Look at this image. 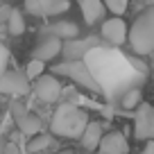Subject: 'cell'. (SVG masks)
Instances as JSON below:
<instances>
[{"instance_id": "obj_1", "label": "cell", "mask_w": 154, "mask_h": 154, "mask_svg": "<svg viewBox=\"0 0 154 154\" xmlns=\"http://www.w3.org/2000/svg\"><path fill=\"white\" fill-rule=\"evenodd\" d=\"M84 63L88 66L95 82L100 84L102 95H106L109 100H120L125 91L140 86V82L147 75V66L143 61L125 57L116 48L95 45L86 52Z\"/></svg>"}, {"instance_id": "obj_2", "label": "cell", "mask_w": 154, "mask_h": 154, "mask_svg": "<svg viewBox=\"0 0 154 154\" xmlns=\"http://www.w3.org/2000/svg\"><path fill=\"white\" fill-rule=\"evenodd\" d=\"M88 122V113L77 104H59L50 122V131L59 138H79Z\"/></svg>"}, {"instance_id": "obj_3", "label": "cell", "mask_w": 154, "mask_h": 154, "mask_svg": "<svg viewBox=\"0 0 154 154\" xmlns=\"http://www.w3.org/2000/svg\"><path fill=\"white\" fill-rule=\"evenodd\" d=\"M127 38H129L131 50L136 54H140V57L154 52V7L145 9L131 23L129 32H127Z\"/></svg>"}, {"instance_id": "obj_4", "label": "cell", "mask_w": 154, "mask_h": 154, "mask_svg": "<svg viewBox=\"0 0 154 154\" xmlns=\"http://www.w3.org/2000/svg\"><path fill=\"white\" fill-rule=\"evenodd\" d=\"M54 72L66 75L68 79H72L75 84H79L82 88H86V91H91V93H102L100 91V84H97L95 77L91 75V70H88V66L84 63V59L63 61V63H59V66H54Z\"/></svg>"}, {"instance_id": "obj_5", "label": "cell", "mask_w": 154, "mask_h": 154, "mask_svg": "<svg viewBox=\"0 0 154 154\" xmlns=\"http://www.w3.org/2000/svg\"><path fill=\"white\" fill-rule=\"evenodd\" d=\"M23 7L34 18H48V16H59L68 11L70 2L68 0H23Z\"/></svg>"}, {"instance_id": "obj_6", "label": "cell", "mask_w": 154, "mask_h": 154, "mask_svg": "<svg viewBox=\"0 0 154 154\" xmlns=\"http://www.w3.org/2000/svg\"><path fill=\"white\" fill-rule=\"evenodd\" d=\"M134 136H136V140H152L154 138V106L147 104V102H140L136 106Z\"/></svg>"}, {"instance_id": "obj_7", "label": "cell", "mask_w": 154, "mask_h": 154, "mask_svg": "<svg viewBox=\"0 0 154 154\" xmlns=\"http://www.w3.org/2000/svg\"><path fill=\"white\" fill-rule=\"evenodd\" d=\"M11 116H14V122L16 127L20 129V134L25 136H34L41 131V120H38V116H34L23 102H11Z\"/></svg>"}, {"instance_id": "obj_8", "label": "cell", "mask_w": 154, "mask_h": 154, "mask_svg": "<svg viewBox=\"0 0 154 154\" xmlns=\"http://www.w3.org/2000/svg\"><path fill=\"white\" fill-rule=\"evenodd\" d=\"M61 82H59L54 75H38L34 79V95L41 102H57L61 97Z\"/></svg>"}, {"instance_id": "obj_9", "label": "cell", "mask_w": 154, "mask_h": 154, "mask_svg": "<svg viewBox=\"0 0 154 154\" xmlns=\"http://www.w3.org/2000/svg\"><path fill=\"white\" fill-rule=\"evenodd\" d=\"M0 93L11 97H20V95H27L29 93V79L25 75L16 70H7L5 75L0 77Z\"/></svg>"}, {"instance_id": "obj_10", "label": "cell", "mask_w": 154, "mask_h": 154, "mask_svg": "<svg viewBox=\"0 0 154 154\" xmlns=\"http://www.w3.org/2000/svg\"><path fill=\"white\" fill-rule=\"evenodd\" d=\"M102 38L111 45H122L127 41V25L120 16H113V18L104 20L102 23V29H100Z\"/></svg>"}, {"instance_id": "obj_11", "label": "cell", "mask_w": 154, "mask_h": 154, "mask_svg": "<svg viewBox=\"0 0 154 154\" xmlns=\"http://www.w3.org/2000/svg\"><path fill=\"white\" fill-rule=\"evenodd\" d=\"M95 149L97 154H129V143L120 131H109V134H102Z\"/></svg>"}, {"instance_id": "obj_12", "label": "cell", "mask_w": 154, "mask_h": 154, "mask_svg": "<svg viewBox=\"0 0 154 154\" xmlns=\"http://www.w3.org/2000/svg\"><path fill=\"white\" fill-rule=\"evenodd\" d=\"M61 43H63V41H61L59 36L50 34V36L41 38V41L36 43V48H34L32 57L38 59V61H45V63H48L50 59H54L57 54H61Z\"/></svg>"}, {"instance_id": "obj_13", "label": "cell", "mask_w": 154, "mask_h": 154, "mask_svg": "<svg viewBox=\"0 0 154 154\" xmlns=\"http://www.w3.org/2000/svg\"><path fill=\"white\" fill-rule=\"evenodd\" d=\"M97 41L95 38H68L66 43H61V52L66 54V61H72V59H84L86 52L91 48H95Z\"/></svg>"}, {"instance_id": "obj_14", "label": "cell", "mask_w": 154, "mask_h": 154, "mask_svg": "<svg viewBox=\"0 0 154 154\" xmlns=\"http://www.w3.org/2000/svg\"><path fill=\"white\" fill-rule=\"evenodd\" d=\"M77 5L82 9V16H84L86 25H97L102 20V16L106 14L102 0H77Z\"/></svg>"}, {"instance_id": "obj_15", "label": "cell", "mask_w": 154, "mask_h": 154, "mask_svg": "<svg viewBox=\"0 0 154 154\" xmlns=\"http://www.w3.org/2000/svg\"><path fill=\"white\" fill-rule=\"evenodd\" d=\"M100 138H102V122L88 120L86 127H84V131H82V136H79L84 149H95L97 143H100Z\"/></svg>"}, {"instance_id": "obj_16", "label": "cell", "mask_w": 154, "mask_h": 154, "mask_svg": "<svg viewBox=\"0 0 154 154\" xmlns=\"http://www.w3.org/2000/svg\"><path fill=\"white\" fill-rule=\"evenodd\" d=\"M48 29L54 34V36H59L61 41H68V38H75L77 34H79V27H77L75 23H70V20H59V23H52Z\"/></svg>"}, {"instance_id": "obj_17", "label": "cell", "mask_w": 154, "mask_h": 154, "mask_svg": "<svg viewBox=\"0 0 154 154\" xmlns=\"http://www.w3.org/2000/svg\"><path fill=\"white\" fill-rule=\"evenodd\" d=\"M52 143H54V138L52 136H48V134H34V136H29V143H27V149L32 154H36V152H43L45 147H52Z\"/></svg>"}, {"instance_id": "obj_18", "label": "cell", "mask_w": 154, "mask_h": 154, "mask_svg": "<svg viewBox=\"0 0 154 154\" xmlns=\"http://www.w3.org/2000/svg\"><path fill=\"white\" fill-rule=\"evenodd\" d=\"M7 27H9V34L11 36H20L25 32V18L18 9H11L9 16H7Z\"/></svg>"}, {"instance_id": "obj_19", "label": "cell", "mask_w": 154, "mask_h": 154, "mask_svg": "<svg viewBox=\"0 0 154 154\" xmlns=\"http://www.w3.org/2000/svg\"><path fill=\"white\" fill-rule=\"evenodd\" d=\"M140 102H143V93H140L138 86L129 88V91H125L120 95V106H122V109H136Z\"/></svg>"}, {"instance_id": "obj_20", "label": "cell", "mask_w": 154, "mask_h": 154, "mask_svg": "<svg viewBox=\"0 0 154 154\" xmlns=\"http://www.w3.org/2000/svg\"><path fill=\"white\" fill-rule=\"evenodd\" d=\"M43 68H45V61H38V59H29L27 66H25V77L27 79H36L38 75H43Z\"/></svg>"}, {"instance_id": "obj_21", "label": "cell", "mask_w": 154, "mask_h": 154, "mask_svg": "<svg viewBox=\"0 0 154 154\" xmlns=\"http://www.w3.org/2000/svg\"><path fill=\"white\" fill-rule=\"evenodd\" d=\"M102 5H104V9H109L113 16H122L127 11L129 0H102Z\"/></svg>"}, {"instance_id": "obj_22", "label": "cell", "mask_w": 154, "mask_h": 154, "mask_svg": "<svg viewBox=\"0 0 154 154\" xmlns=\"http://www.w3.org/2000/svg\"><path fill=\"white\" fill-rule=\"evenodd\" d=\"M2 154H23L18 149V145L16 143H5V147H2Z\"/></svg>"}, {"instance_id": "obj_23", "label": "cell", "mask_w": 154, "mask_h": 154, "mask_svg": "<svg viewBox=\"0 0 154 154\" xmlns=\"http://www.w3.org/2000/svg\"><path fill=\"white\" fill-rule=\"evenodd\" d=\"M143 154H154V138L145 143V147H143Z\"/></svg>"}, {"instance_id": "obj_24", "label": "cell", "mask_w": 154, "mask_h": 154, "mask_svg": "<svg viewBox=\"0 0 154 154\" xmlns=\"http://www.w3.org/2000/svg\"><path fill=\"white\" fill-rule=\"evenodd\" d=\"M9 11H11V7H0V20H7Z\"/></svg>"}, {"instance_id": "obj_25", "label": "cell", "mask_w": 154, "mask_h": 154, "mask_svg": "<svg viewBox=\"0 0 154 154\" xmlns=\"http://www.w3.org/2000/svg\"><path fill=\"white\" fill-rule=\"evenodd\" d=\"M57 154H72L70 149H61V152H57Z\"/></svg>"}, {"instance_id": "obj_26", "label": "cell", "mask_w": 154, "mask_h": 154, "mask_svg": "<svg viewBox=\"0 0 154 154\" xmlns=\"http://www.w3.org/2000/svg\"><path fill=\"white\" fill-rule=\"evenodd\" d=\"M2 147H5V143H2V140H0V154H2Z\"/></svg>"}]
</instances>
